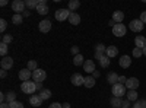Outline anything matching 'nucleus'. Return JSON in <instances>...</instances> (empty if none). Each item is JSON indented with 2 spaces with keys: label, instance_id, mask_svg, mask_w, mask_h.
<instances>
[{
  "label": "nucleus",
  "instance_id": "1",
  "mask_svg": "<svg viewBox=\"0 0 146 108\" xmlns=\"http://www.w3.org/2000/svg\"><path fill=\"white\" fill-rule=\"evenodd\" d=\"M126 89H127V88H126L124 85H121V83H115V85H113V88H111V92H113L114 97L121 98V97H124V95L127 93Z\"/></svg>",
  "mask_w": 146,
  "mask_h": 108
},
{
  "label": "nucleus",
  "instance_id": "2",
  "mask_svg": "<svg viewBox=\"0 0 146 108\" xmlns=\"http://www.w3.org/2000/svg\"><path fill=\"white\" fill-rule=\"evenodd\" d=\"M21 91L23 93H32L36 91V86H35V82H31V80H27V82H22L21 83Z\"/></svg>",
  "mask_w": 146,
  "mask_h": 108
},
{
  "label": "nucleus",
  "instance_id": "3",
  "mask_svg": "<svg viewBox=\"0 0 146 108\" xmlns=\"http://www.w3.org/2000/svg\"><path fill=\"white\" fill-rule=\"evenodd\" d=\"M70 13H72V12H70L69 9H58V10H56V13H54V18H56L57 21H60V22H63V21L69 19Z\"/></svg>",
  "mask_w": 146,
  "mask_h": 108
},
{
  "label": "nucleus",
  "instance_id": "4",
  "mask_svg": "<svg viewBox=\"0 0 146 108\" xmlns=\"http://www.w3.org/2000/svg\"><path fill=\"white\" fill-rule=\"evenodd\" d=\"M45 78H47V73H45V70H42V69H36L35 72H32V79H34V82H44L45 80Z\"/></svg>",
  "mask_w": 146,
  "mask_h": 108
},
{
  "label": "nucleus",
  "instance_id": "5",
  "mask_svg": "<svg viewBox=\"0 0 146 108\" xmlns=\"http://www.w3.org/2000/svg\"><path fill=\"white\" fill-rule=\"evenodd\" d=\"M113 34L115 35V37H124L126 35V25H123V23H115L114 28H113Z\"/></svg>",
  "mask_w": 146,
  "mask_h": 108
},
{
  "label": "nucleus",
  "instance_id": "6",
  "mask_svg": "<svg viewBox=\"0 0 146 108\" xmlns=\"http://www.w3.org/2000/svg\"><path fill=\"white\" fill-rule=\"evenodd\" d=\"M25 2H22V0H15L13 3H12V9H13V12H16V13L22 15V12H25Z\"/></svg>",
  "mask_w": 146,
  "mask_h": 108
},
{
  "label": "nucleus",
  "instance_id": "7",
  "mask_svg": "<svg viewBox=\"0 0 146 108\" xmlns=\"http://www.w3.org/2000/svg\"><path fill=\"white\" fill-rule=\"evenodd\" d=\"M143 27H145V23H143L140 19H133V21L130 22V25H129V28H130L131 31H135V32H140V31L143 29Z\"/></svg>",
  "mask_w": 146,
  "mask_h": 108
},
{
  "label": "nucleus",
  "instance_id": "8",
  "mask_svg": "<svg viewBox=\"0 0 146 108\" xmlns=\"http://www.w3.org/2000/svg\"><path fill=\"white\" fill-rule=\"evenodd\" d=\"M0 64H2V69H3V70H9V69L13 67V58L9 57V56H6V57L2 58Z\"/></svg>",
  "mask_w": 146,
  "mask_h": 108
},
{
  "label": "nucleus",
  "instance_id": "9",
  "mask_svg": "<svg viewBox=\"0 0 146 108\" xmlns=\"http://www.w3.org/2000/svg\"><path fill=\"white\" fill-rule=\"evenodd\" d=\"M126 88L129 89V91H136L137 88H139V80L136 79V78H129L127 79V82H126Z\"/></svg>",
  "mask_w": 146,
  "mask_h": 108
},
{
  "label": "nucleus",
  "instance_id": "10",
  "mask_svg": "<svg viewBox=\"0 0 146 108\" xmlns=\"http://www.w3.org/2000/svg\"><path fill=\"white\" fill-rule=\"evenodd\" d=\"M36 12L40 15H47L48 13V6H47V0H40L38 6H36Z\"/></svg>",
  "mask_w": 146,
  "mask_h": 108
},
{
  "label": "nucleus",
  "instance_id": "11",
  "mask_svg": "<svg viewBox=\"0 0 146 108\" xmlns=\"http://www.w3.org/2000/svg\"><path fill=\"white\" fill-rule=\"evenodd\" d=\"M70 82H72L75 86H80V85H85V78H83L82 75H79V73H75V75L72 76Z\"/></svg>",
  "mask_w": 146,
  "mask_h": 108
},
{
  "label": "nucleus",
  "instance_id": "12",
  "mask_svg": "<svg viewBox=\"0 0 146 108\" xmlns=\"http://www.w3.org/2000/svg\"><path fill=\"white\" fill-rule=\"evenodd\" d=\"M83 70L86 72V73H94L95 72V62L94 60H85V63H83Z\"/></svg>",
  "mask_w": 146,
  "mask_h": 108
},
{
  "label": "nucleus",
  "instance_id": "13",
  "mask_svg": "<svg viewBox=\"0 0 146 108\" xmlns=\"http://www.w3.org/2000/svg\"><path fill=\"white\" fill-rule=\"evenodd\" d=\"M38 28H40V31L41 32H48V31H50L51 29V22L50 21H48V19H42L40 23H38Z\"/></svg>",
  "mask_w": 146,
  "mask_h": 108
},
{
  "label": "nucleus",
  "instance_id": "14",
  "mask_svg": "<svg viewBox=\"0 0 146 108\" xmlns=\"http://www.w3.org/2000/svg\"><path fill=\"white\" fill-rule=\"evenodd\" d=\"M31 76H32V72L28 70V69H22L19 70V79L22 82H27V80H31Z\"/></svg>",
  "mask_w": 146,
  "mask_h": 108
},
{
  "label": "nucleus",
  "instance_id": "15",
  "mask_svg": "<svg viewBox=\"0 0 146 108\" xmlns=\"http://www.w3.org/2000/svg\"><path fill=\"white\" fill-rule=\"evenodd\" d=\"M29 104L32 107H41L42 105V98L40 95H31L29 97Z\"/></svg>",
  "mask_w": 146,
  "mask_h": 108
},
{
  "label": "nucleus",
  "instance_id": "16",
  "mask_svg": "<svg viewBox=\"0 0 146 108\" xmlns=\"http://www.w3.org/2000/svg\"><path fill=\"white\" fill-rule=\"evenodd\" d=\"M105 56H108L110 58H114V57H117V56H118V48H117L115 45H110V47H107Z\"/></svg>",
  "mask_w": 146,
  "mask_h": 108
},
{
  "label": "nucleus",
  "instance_id": "17",
  "mask_svg": "<svg viewBox=\"0 0 146 108\" xmlns=\"http://www.w3.org/2000/svg\"><path fill=\"white\" fill-rule=\"evenodd\" d=\"M118 63H120V66L123 67V69H127V67H130V64H131V58H130L129 56H121L120 60H118Z\"/></svg>",
  "mask_w": 146,
  "mask_h": 108
},
{
  "label": "nucleus",
  "instance_id": "18",
  "mask_svg": "<svg viewBox=\"0 0 146 108\" xmlns=\"http://www.w3.org/2000/svg\"><path fill=\"white\" fill-rule=\"evenodd\" d=\"M118 75L115 73V72H110V73L107 75V82L111 83V85H115V83H118Z\"/></svg>",
  "mask_w": 146,
  "mask_h": 108
},
{
  "label": "nucleus",
  "instance_id": "19",
  "mask_svg": "<svg viewBox=\"0 0 146 108\" xmlns=\"http://www.w3.org/2000/svg\"><path fill=\"white\" fill-rule=\"evenodd\" d=\"M69 22L72 23V25H79V23H80V16H79V13H76V12H72L70 16H69Z\"/></svg>",
  "mask_w": 146,
  "mask_h": 108
},
{
  "label": "nucleus",
  "instance_id": "20",
  "mask_svg": "<svg viewBox=\"0 0 146 108\" xmlns=\"http://www.w3.org/2000/svg\"><path fill=\"white\" fill-rule=\"evenodd\" d=\"M123 19H124V13L121 10H115L114 13H113V21L115 23H121V22H123Z\"/></svg>",
  "mask_w": 146,
  "mask_h": 108
},
{
  "label": "nucleus",
  "instance_id": "21",
  "mask_svg": "<svg viewBox=\"0 0 146 108\" xmlns=\"http://www.w3.org/2000/svg\"><path fill=\"white\" fill-rule=\"evenodd\" d=\"M135 44H136L137 48L143 50L145 47H146V38H145V37H142V35H139V37H136V40H135Z\"/></svg>",
  "mask_w": 146,
  "mask_h": 108
},
{
  "label": "nucleus",
  "instance_id": "22",
  "mask_svg": "<svg viewBox=\"0 0 146 108\" xmlns=\"http://www.w3.org/2000/svg\"><path fill=\"white\" fill-rule=\"evenodd\" d=\"M79 6H80V2H79V0H70V2L67 3V9H69L70 12L78 10V9H79Z\"/></svg>",
  "mask_w": 146,
  "mask_h": 108
},
{
  "label": "nucleus",
  "instance_id": "23",
  "mask_svg": "<svg viewBox=\"0 0 146 108\" xmlns=\"http://www.w3.org/2000/svg\"><path fill=\"white\" fill-rule=\"evenodd\" d=\"M126 99H129L130 102L131 101H137V92L136 91H127V93H126Z\"/></svg>",
  "mask_w": 146,
  "mask_h": 108
},
{
  "label": "nucleus",
  "instance_id": "24",
  "mask_svg": "<svg viewBox=\"0 0 146 108\" xmlns=\"http://www.w3.org/2000/svg\"><path fill=\"white\" fill-rule=\"evenodd\" d=\"M110 60H111V58H110L108 56H105V54H104V56L98 60V62H100V66H101V67H104V69H105V67H108V66H110Z\"/></svg>",
  "mask_w": 146,
  "mask_h": 108
},
{
  "label": "nucleus",
  "instance_id": "25",
  "mask_svg": "<svg viewBox=\"0 0 146 108\" xmlns=\"http://www.w3.org/2000/svg\"><path fill=\"white\" fill-rule=\"evenodd\" d=\"M83 63H85V60H83L82 54H78V56L73 57V64L75 66H83Z\"/></svg>",
  "mask_w": 146,
  "mask_h": 108
},
{
  "label": "nucleus",
  "instance_id": "26",
  "mask_svg": "<svg viewBox=\"0 0 146 108\" xmlns=\"http://www.w3.org/2000/svg\"><path fill=\"white\" fill-rule=\"evenodd\" d=\"M111 105H113L114 108H121V105H123V99L117 98V97H113V98H111Z\"/></svg>",
  "mask_w": 146,
  "mask_h": 108
},
{
  "label": "nucleus",
  "instance_id": "27",
  "mask_svg": "<svg viewBox=\"0 0 146 108\" xmlns=\"http://www.w3.org/2000/svg\"><path fill=\"white\" fill-rule=\"evenodd\" d=\"M85 86H86V88H94L95 86V78L94 76L85 78Z\"/></svg>",
  "mask_w": 146,
  "mask_h": 108
},
{
  "label": "nucleus",
  "instance_id": "28",
  "mask_svg": "<svg viewBox=\"0 0 146 108\" xmlns=\"http://www.w3.org/2000/svg\"><path fill=\"white\" fill-rule=\"evenodd\" d=\"M40 97L42 98V101L48 99V98L51 97V91H50V89H42V91H40Z\"/></svg>",
  "mask_w": 146,
  "mask_h": 108
},
{
  "label": "nucleus",
  "instance_id": "29",
  "mask_svg": "<svg viewBox=\"0 0 146 108\" xmlns=\"http://www.w3.org/2000/svg\"><path fill=\"white\" fill-rule=\"evenodd\" d=\"M131 108H146V99H137L131 105Z\"/></svg>",
  "mask_w": 146,
  "mask_h": 108
},
{
  "label": "nucleus",
  "instance_id": "30",
  "mask_svg": "<svg viewBox=\"0 0 146 108\" xmlns=\"http://www.w3.org/2000/svg\"><path fill=\"white\" fill-rule=\"evenodd\" d=\"M22 19H23V15L15 13V15H13V18H12V22H13L15 25H21V23H22Z\"/></svg>",
  "mask_w": 146,
  "mask_h": 108
},
{
  "label": "nucleus",
  "instance_id": "31",
  "mask_svg": "<svg viewBox=\"0 0 146 108\" xmlns=\"http://www.w3.org/2000/svg\"><path fill=\"white\" fill-rule=\"evenodd\" d=\"M6 101L10 104V102H13V101H16V93L13 92V91H10V92H7L6 93Z\"/></svg>",
  "mask_w": 146,
  "mask_h": 108
},
{
  "label": "nucleus",
  "instance_id": "32",
  "mask_svg": "<svg viewBox=\"0 0 146 108\" xmlns=\"http://www.w3.org/2000/svg\"><path fill=\"white\" fill-rule=\"evenodd\" d=\"M38 2H40V0H27L25 5H27V7H29V9H36V6H38Z\"/></svg>",
  "mask_w": 146,
  "mask_h": 108
},
{
  "label": "nucleus",
  "instance_id": "33",
  "mask_svg": "<svg viewBox=\"0 0 146 108\" xmlns=\"http://www.w3.org/2000/svg\"><path fill=\"white\" fill-rule=\"evenodd\" d=\"M27 69H28V70H31V72H35L36 69H38V66H36V62H34V60H29Z\"/></svg>",
  "mask_w": 146,
  "mask_h": 108
},
{
  "label": "nucleus",
  "instance_id": "34",
  "mask_svg": "<svg viewBox=\"0 0 146 108\" xmlns=\"http://www.w3.org/2000/svg\"><path fill=\"white\" fill-rule=\"evenodd\" d=\"M12 41H13V37H12V35L10 34H6V35H3V37H2V42H5V44H10Z\"/></svg>",
  "mask_w": 146,
  "mask_h": 108
},
{
  "label": "nucleus",
  "instance_id": "35",
  "mask_svg": "<svg viewBox=\"0 0 146 108\" xmlns=\"http://www.w3.org/2000/svg\"><path fill=\"white\" fill-rule=\"evenodd\" d=\"M107 51V47L104 44H96L95 45V53H105Z\"/></svg>",
  "mask_w": 146,
  "mask_h": 108
},
{
  "label": "nucleus",
  "instance_id": "36",
  "mask_svg": "<svg viewBox=\"0 0 146 108\" xmlns=\"http://www.w3.org/2000/svg\"><path fill=\"white\" fill-rule=\"evenodd\" d=\"M0 54H2V57H6V54H7V44H5V42L0 44Z\"/></svg>",
  "mask_w": 146,
  "mask_h": 108
},
{
  "label": "nucleus",
  "instance_id": "37",
  "mask_svg": "<svg viewBox=\"0 0 146 108\" xmlns=\"http://www.w3.org/2000/svg\"><path fill=\"white\" fill-rule=\"evenodd\" d=\"M142 56H143L142 50H140V48H137V47H135V50H133V57L139 58V57H142Z\"/></svg>",
  "mask_w": 146,
  "mask_h": 108
},
{
  "label": "nucleus",
  "instance_id": "38",
  "mask_svg": "<svg viewBox=\"0 0 146 108\" xmlns=\"http://www.w3.org/2000/svg\"><path fill=\"white\" fill-rule=\"evenodd\" d=\"M9 105H10V108H23V104L19 102V101H13V102H10Z\"/></svg>",
  "mask_w": 146,
  "mask_h": 108
},
{
  "label": "nucleus",
  "instance_id": "39",
  "mask_svg": "<svg viewBox=\"0 0 146 108\" xmlns=\"http://www.w3.org/2000/svg\"><path fill=\"white\" fill-rule=\"evenodd\" d=\"M6 28H7V22H6V19H0V31L5 32Z\"/></svg>",
  "mask_w": 146,
  "mask_h": 108
},
{
  "label": "nucleus",
  "instance_id": "40",
  "mask_svg": "<svg viewBox=\"0 0 146 108\" xmlns=\"http://www.w3.org/2000/svg\"><path fill=\"white\" fill-rule=\"evenodd\" d=\"M48 108H63V104H60V102H53Z\"/></svg>",
  "mask_w": 146,
  "mask_h": 108
},
{
  "label": "nucleus",
  "instance_id": "41",
  "mask_svg": "<svg viewBox=\"0 0 146 108\" xmlns=\"http://www.w3.org/2000/svg\"><path fill=\"white\" fill-rule=\"evenodd\" d=\"M72 54H75V56L80 54V53H79V47H76V45H73V47H72Z\"/></svg>",
  "mask_w": 146,
  "mask_h": 108
},
{
  "label": "nucleus",
  "instance_id": "42",
  "mask_svg": "<svg viewBox=\"0 0 146 108\" xmlns=\"http://www.w3.org/2000/svg\"><path fill=\"white\" fill-rule=\"evenodd\" d=\"M130 107H131V104H130V101H129V99L123 101V105H121V108H130Z\"/></svg>",
  "mask_w": 146,
  "mask_h": 108
},
{
  "label": "nucleus",
  "instance_id": "43",
  "mask_svg": "<svg viewBox=\"0 0 146 108\" xmlns=\"http://www.w3.org/2000/svg\"><path fill=\"white\" fill-rule=\"evenodd\" d=\"M140 21H142L143 23H146V10H143L142 13H140Z\"/></svg>",
  "mask_w": 146,
  "mask_h": 108
},
{
  "label": "nucleus",
  "instance_id": "44",
  "mask_svg": "<svg viewBox=\"0 0 146 108\" xmlns=\"http://www.w3.org/2000/svg\"><path fill=\"white\" fill-rule=\"evenodd\" d=\"M126 82H127V79L124 76H120L118 78V83H121V85H126Z\"/></svg>",
  "mask_w": 146,
  "mask_h": 108
},
{
  "label": "nucleus",
  "instance_id": "45",
  "mask_svg": "<svg viewBox=\"0 0 146 108\" xmlns=\"http://www.w3.org/2000/svg\"><path fill=\"white\" fill-rule=\"evenodd\" d=\"M35 86H36V91H42V83L41 82H35Z\"/></svg>",
  "mask_w": 146,
  "mask_h": 108
},
{
  "label": "nucleus",
  "instance_id": "46",
  "mask_svg": "<svg viewBox=\"0 0 146 108\" xmlns=\"http://www.w3.org/2000/svg\"><path fill=\"white\" fill-rule=\"evenodd\" d=\"M0 108H10L9 102H3V104H0Z\"/></svg>",
  "mask_w": 146,
  "mask_h": 108
},
{
  "label": "nucleus",
  "instance_id": "47",
  "mask_svg": "<svg viewBox=\"0 0 146 108\" xmlns=\"http://www.w3.org/2000/svg\"><path fill=\"white\" fill-rule=\"evenodd\" d=\"M102 56H104V53H95V58H98V60H100Z\"/></svg>",
  "mask_w": 146,
  "mask_h": 108
},
{
  "label": "nucleus",
  "instance_id": "48",
  "mask_svg": "<svg viewBox=\"0 0 146 108\" xmlns=\"http://www.w3.org/2000/svg\"><path fill=\"white\" fill-rule=\"evenodd\" d=\"M6 75H7V72L2 69V72H0V76H2V78H6Z\"/></svg>",
  "mask_w": 146,
  "mask_h": 108
},
{
  "label": "nucleus",
  "instance_id": "49",
  "mask_svg": "<svg viewBox=\"0 0 146 108\" xmlns=\"http://www.w3.org/2000/svg\"><path fill=\"white\" fill-rule=\"evenodd\" d=\"M5 99H6V93H2L0 95V101H2V104L5 102Z\"/></svg>",
  "mask_w": 146,
  "mask_h": 108
},
{
  "label": "nucleus",
  "instance_id": "50",
  "mask_svg": "<svg viewBox=\"0 0 146 108\" xmlns=\"http://www.w3.org/2000/svg\"><path fill=\"white\" fill-rule=\"evenodd\" d=\"M92 76H94V78L96 79V78H98V76H100V72H98V70H95V72H94V73H92Z\"/></svg>",
  "mask_w": 146,
  "mask_h": 108
},
{
  "label": "nucleus",
  "instance_id": "51",
  "mask_svg": "<svg viewBox=\"0 0 146 108\" xmlns=\"http://www.w3.org/2000/svg\"><path fill=\"white\" fill-rule=\"evenodd\" d=\"M108 25H110V27H111V28H114V25H115V22H114V21L111 19V21H110V22H108Z\"/></svg>",
  "mask_w": 146,
  "mask_h": 108
},
{
  "label": "nucleus",
  "instance_id": "52",
  "mask_svg": "<svg viewBox=\"0 0 146 108\" xmlns=\"http://www.w3.org/2000/svg\"><path fill=\"white\" fill-rule=\"evenodd\" d=\"M7 5V0H2V2H0V6H6Z\"/></svg>",
  "mask_w": 146,
  "mask_h": 108
},
{
  "label": "nucleus",
  "instance_id": "53",
  "mask_svg": "<svg viewBox=\"0 0 146 108\" xmlns=\"http://www.w3.org/2000/svg\"><path fill=\"white\" fill-rule=\"evenodd\" d=\"M63 108H70V104H69V102H64V104H63Z\"/></svg>",
  "mask_w": 146,
  "mask_h": 108
},
{
  "label": "nucleus",
  "instance_id": "54",
  "mask_svg": "<svg viewBox=\"0 0 146 108\" xmlns=\"http://www.w3.org/2000/svg\"><path fill=\"white\" fill-rule=\"evenodd\" d=\"M142 53H143V56H146V47H145V48L142 50Z\"/></svg>",
  "mask_w": 146,
  "mask_h": 108
}]
</instances>
